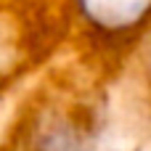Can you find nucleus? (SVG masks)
I'll return each mask as SVG.
<instances>
[{"label":"nucleus","instance_id":"1","mask_svg":"<svg viewBox=\"0 0 151 151\" xmlns=\"http://www.w3.org/2000/svg\"><path fill=\"white\" fill-rule=\"evenodd\" d=\"M82 13L101 29H125L143 19L151 0H80Z\"/></svg>","mask_w":151,"mask_h":151}]
</instances>
